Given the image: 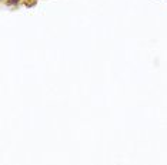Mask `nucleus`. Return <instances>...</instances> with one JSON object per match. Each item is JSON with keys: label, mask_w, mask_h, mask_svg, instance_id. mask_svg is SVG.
Masks as SVG:
<instances>
[{"label": "nucleus", "mask_w": 167, "mask_h": 165, "mask_svg": "<svg viewBox=\"0 0 167 165\" xmlns=\"http://www.w3.org/2000/svg\"><path fill=\"white\" fill-rule=\"evenodd\" d=\"M19 3H20V0H6L7 6H17Z\"/></svg>", "instance_id": "nucleus-1"}]
</instances>
